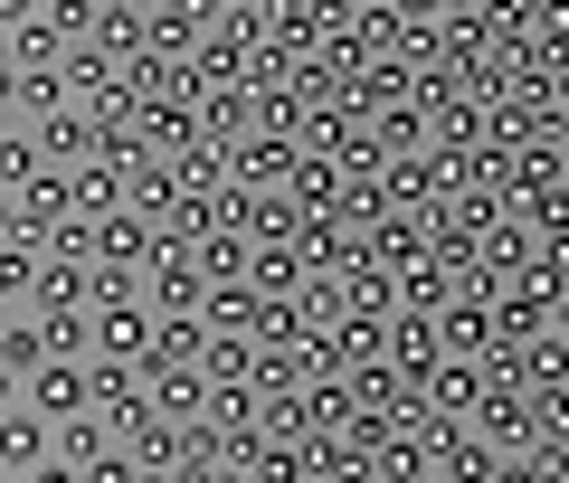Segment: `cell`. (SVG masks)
Instances as JSON below:
<instances>
[{
  "label": "cell",
  "instance_id": "5",
  "mask_svg": "<svg viewBox=\"0 0 569 483\" xmlns=\"http://www.w3.org/2000/svg\"><path fill=\"white\" fill-rule=\"evenodd\" d=\"M29 133H39V161H48V171H86V161H96V114H77V104L48 114V123H29Z\"/></svg>",
  "mask_w": 569,
  "mask_h": 483
},
{
  "label": "cell",
  "instance_id": "21",
  "mask_svg": "<svg viewBox=\"0 0 569 483\" xmlns=\"http://www.w3.org/2000/svg\"><path fill=\"white\" fill-rule=\"evenodd\" d=\"M389 399H399V380H389L380 361H361V370H351V407H389Z\"/></svg>",
  "mask_w": 569,
  "mask_h": 483
},
{
  "label": "cell",
  "instance_id": "3",
  "mask_svg": "<svg viewBox=\"0 0 569 483\" xmlns=\"http://www.w3.org/2000/svg\"><path fill=\"white\" fill-rule=\"evenodd\" d=\"M152 219L142 209H114V219H96V265H133V275H152Z\"/></svg>",
  "mask_w": 569,
  "mask_h": 483
},
{
  "label": "cell",
  "instance_id": "20",
  "mask_svg": "<svg viewBox=\"0 0 569 483\" xmlns=\"http://www.w3.org/2000/svg\"><path fill=\"white\" fill-rule=\"evenodd\" d=\"M447 351H493V322H485V303H456V313H447Z\"/></svg>",
  "mask_w": 569,
  "mask_h": 483
},
{
  "label": "cell",
  "instance_id": "22",
  "mask_svg": "<svg viewBox=\"0 0 569 483\" xmlns=\"http://www.w3.org/2000/svg\"><path fill=\"white\" fill-rule=\"evenodd\" d=\"M437 303H447V275L437 265H408V313H437Z\"/></svg>",
  "mask_w": 569,
  "mask_h": 483
},
{
  "label": "cell",
  "instance_id": "28",
  "mask_svg": "<svg viewBox=\"0 0 569 483\" xmlns=\"http://www.w3.org/2000/svg\"><path fill=\"white\" fill-rule=\"evenodd\" d=\"M408 483H447V474H427V464H418V474H408Z\"/></svg>",
  "mask_w": 569,
  "mask_h": 483
},
{
  "label": "cell",
  "instance_id": "4",
  "mask_svg": "<svg viewBox=\"0 0 569 483\" xmlns=\"http://www.w3.org/2000/svg\"><path fill=\"white\" fill-rule=\"evenodd\" d=\"M39 464H48V417L39 407H0V474L29 483Z\"/></svg>",
  "mask_w": 569,
  "mask_h": 483
},
{
  "label": "cell",
  "instance_id": "9",
  "mask_svg": "<svg viewBox=\"0 0 569 483\" xmlns=\"http://www.w3.org/2000/svg\"><path fill=\"white\" fill-rule=\"evenodd\" d=\"M58 85H67V104H86V114H96V104L114 95V58H104L96 39H77V48L58 58Z\"/></svg>",
  "mask_w": 569,
  "mask_h": 483
},
{
  "label": "cell",
  "instance_id": "31",
  "mask_svg": "<svg viewBox=\"0 0 569 483\" xmlns=\"http://www.w3.org/2000/svg\"><path fill=\"white\" fill-rule=\"evenodd\" d=\"M0 483H10V474H0Z\"/></svg>",
  "mask_w": 569,
  "mask_h": 483
},
{
  "label": "cell",
  "instance_id": "17",
  "mask_svg": "<svg viewBox=\"0 0 569 483\" xmlns=\"http://www.w3.org/2000/svg\"><path fill=\"white\" fill-rule=\"evenodd\" d=\"M0 361L20 370V380H29V370L48 361V332H39V313H29V322H0Z\"/></svg>",
  "mask_w": 569,
  "mask_h": 483
},
{
  "label": "cell",
  "instance_id": "15",
  "mask_svg": "<svg viewBox=\"0 0 569 483\" xmlns=\"http://www.w3.org/2000/svg\"><path fill=\"white\" fill-rule=\"evenodd\" d=\"M247 246H257V238H247ZM247 284H257V294H305V256L257 246V256H247Z\"/></svg>",
  "mask_w": 569,
  "mask_h": 483
},
{
  "label": "cell",
  "instance_id": "13",
  "mask_svg": "<svg viewBox=\"0 0 569 483\" xmlns=\"http://www.w3.org/2000/svg\"><path fill=\"white\" fill-rule=\"evenodd\" d=\"M200 322H209V332H247V342H257V284H247V275H228V284H209V303H200Z\"/></svg>",
  "mask_w": 569,
  "mask_h": 483
},
{
  "label": "cell",
  "instance_id": "16",
  "mask_svg": "<svg viewBox=\"0 0 569 483\" xmlns=\"http://www.w3.org/2000/svg\"><path fill=\"white\" fill-rule=\"evenodd\" d=\"M39 171H48V161H39V133H0V190H10V200H20Z\"/></svg>",
  "mask_w": 569,
  "mask_h": 483
},
{
  "label": "cell",
  "instance_id": "18",
  "mask_svg": "<svg viewBox=\"0 0 569 483\" xmlns=\"http://www.w3.org/2000/svg\"><path fill=\"white\" fill-rule=\"evenodd\" d=\"M29 284H39V238L0 246V303H29Z\"/></svg>",
  "mask_w": 569,
  "mask_h": 483
},
{
  "label": "cell",
  "instance_id": "6",
  "mask_svg": "<svg viewBox=\"0 0 569 483\" xmlns=\"http://www.w3.org/2000/svg\"><path fill=\"white\" fill-rule=\"evenodd\" d=\"M114 445H123V436H114V417H96V407H86V417H58V426H48V455H67L77 474H96Z\"/></svg>",
  "mask_w": 569,
  "mask_h": 483
},
{
  "label": "cell",
  "instance_id": "27",
  "mask_svg": "<svg viewBox=\"0 0 569 483\" xmlns=\"http://www.w3.org/2000/svg\"><path fill=\"white\" fill-rule=\"evenodd\" d=\"M0 246H20V200L0 190Z\"/></svg>",
  "mask_w": 569,
  "mask_h": 483
},
{
  "label": "cell",
  "instance_id": "2",
  "mask_svg": "<svg viewBox=\"0 0 569 483\" xmlns=\"http://www.w3.org/2000/svg\"><path fill=\"white\" fill-rule=\"evenodd\" d=\"M152 303H96V361H152Z\"/></svg>",
  "mask_w": 569,
  "mask_h": 483
},
{
  "label": "cell",
  "instance_id": "25",
  "mask_svg": "<svg viewBox=\"0 0 569 483\" xmlns=\"http://www.w3.org/2000/svg\"><path fill=\"white\" fill-rule=\"evenodd\" d=\"M86 483H142V464H133V455H123V445H114V455H104V464H96V474H86Z\"/></svg>",
  "mask_w": 569,
  "mask_h": 483
},
{
  "label": "cell",
  "instance_id": "26",
  "mask_svg": "<svg viewBox=\"0 0 569 483\" xmlns=\"http://www.w3.org/2000/svg\"><path fill=\"white\" fill-rule=\"evenodd\" d=\"M0 407H29V380H20L10 361H0Z\"/></svg>",
  "mask_w": 569,
  "mask_h": 483
},
{
  "label": "cell",
  "instance_id": "23",
  "mask_svg": "<svg viewBox=\"0 0 569 483\" xmlns=\"http://www.w3.org/2000/svg\"><path fill=\"white\" fill-rule=\"evenodd\" d=\"M48 0H0V39H20V29H39Z\"/></svg>",
  "mask_w": 569,
  "mask_h": 483
},
{
  "label": "cell",
  "instance_id": "19",
  "mask_svg": "<svg viewBox=\"0 0 569 483\" xmlns=\"http://www.w3.org/2000/svg\"><path fill=\"white\" fill-rule=\"evenodd\" d=\"M48 256H67V265H96V219H86V209H77V219H58V228H48Z\"/></svg>",
  "mask_w": 569,
  "mask_h": 483
},
{
  "label": "cell",
  "instance_id": "12",
  "mask_svg": "<svg viewBox=\"0 0 569 483\" xmlns=\"http://www.w3.org/2000/svg\"><path fill=\"white\" fill-rule=\"evenodd\" d=\"M123 455H133L142 474H181V426H171V417H142V426H123Z\"/></svg>",
  "mask_w": 569,
  "mask_h": 483
},
{
  "label": "cell",
  "instance_id": "8",
  "mask_svg": "<svg viewBox=\"0 0 569 483\" xmlns=\"http://www.w3.org/2000/svg\"><path fill=\"white\" fill-rule=\"evenodd\" d=\"M152 370V361H142ZM152 417H171V426H190V417H209V370L190 361V370H152Z\"/></svg>",
  "mask_w": 569,
  "mask_h": 483
},
{
  "label": "cell",
  "instance_id": "29",
  "mask_svg": "<svg viewBox=\"0 0 569 483\" xmlns=\"http://www.w3.org/2000/svg\"><path fill=\"white\" fill-rule=\"evenodd\" d=\"M550 483H569V464H560V474H550Z\"/></svg>",
  "mask_w": 569,
  "mask_h": 483
},
{
  "label": "cell",
  "instance_id": "7",
  "mask_svg": "<svg viewBox=\"0 0 569 483\" xmlns=\"http://www.w3.org/2000/svg\"><path fill=\"white\" fill-rule=\"evenodd\" d=\"M58 219H77V171H39V181L20 190V238L48 246V228H58Z\"/></svg>",
  "mask_w": 569,
  "mask_h": 483
},
{
  "label": "cell",
  "instance_id": "24",
  "mask_svg": "<svg viewBox=\"0 0 569 483\" xmlns=\"http://www.w3.org/2000/svg\"><path fill=\"white\" fill-rule=\"evenodd\" d=\"M351 303H361V322H370V313H380V303H389V284H380V275H370V265H361V275H351Z\"/></svg>",
  "mask_w": 569,
  "mask_h": 483
},
{
  "label": "cell",
  "instance_id": "30",
  "mask_svg": "<svg viewBox=\"0 0 569 483\" xmlns=\"http://www.w3.org/2000/svg\"><path fill=\"white\" fill-rule=\"evenodd\" d=\"M313 483H332V474H313Z\"/></svg>",
  "mask_w": 569,
  "mask_h": 483
},
{
  "label": "cell",
  "instance_id": "1",
  "mask_svg": "<svg viewBox=\"0 0 569 483\" xmlns=\"http://www.w3.org/2000/svg\"><path fill=\"white\" fill-rule=\"evenodd\" d=\"M29 407H39L48 426L86 417V407H96V370H86V361H39V370H29Z\"/></svg>",
  "mask_w": 569,
  "mask_h": 483
},
{
  "label": "cell",
  "instance_id": "11",
  "mask_svg": "<svg viewBox=\"0 0 569 483\" xmlns=\"http://www.w3.org/2000/svg\"><path fill=\"white\" fill-rule=\"evenodd\" d=\"M200 370H209V389H257V342L247 332H209Z\"/></svg>",
  "mask_w": 569,
  "mask_h": 483
},
{
  "label": "cell",
  "instance_id": "14",
  "mask_svg": "<svg viewBox=\"0 0 569 483\" xmlns=\"http://www.w3.org/2000/svg\"><path fill=\"white\" fill-rule=\"evenodd\" d=\"M418 399H437V407H456V417H475V407H485V370H475V361L427 370V389H418Z\"/></svg>",
  "mask_w": 569,
  "mask_h": 483
},
{
  "label": "cell",
  "instance_id": "10",
  "mask_svg": "<svg viewBox=\"0 0 569 483\" xmlns=\"http://www.w3.org/2000/svg\"><path fill=\"white\" fill-rule=\"evenodd\" d=\"M437 351H447V322H437V313H399V380L408 389H427Z\"/></svg>",
  "mask_w": 569,
  "mask_h": 483
}]
</instances>
